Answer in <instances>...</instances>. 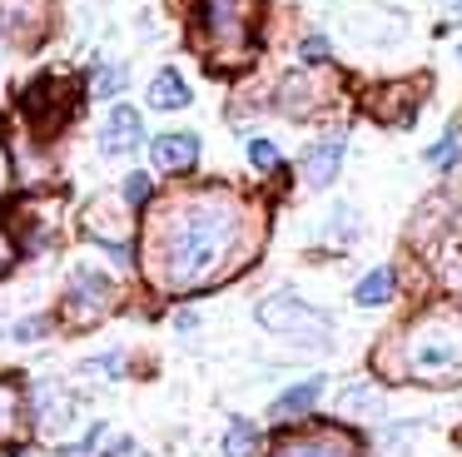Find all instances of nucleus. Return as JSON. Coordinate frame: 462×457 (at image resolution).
<instances>
[{
	"label": "nucleus",
	"mask_w": 462,
	"mask_h": 457,
	"mask_svg": "<svg viewBox=\"0 0 462 457\" xmlns=\"http://www.w3.org/2000/svg\"><path fill=\"white\" fill-rule=\"evenodd\" d=\"M239 204L224 189H204V194H184L154 219V244H150V264L154 278L174 294L184 288H204L214 284V274L224 268V258L239 244Z\"/></svg>",
	"instance_id": "nucleus-1"
},
{
	"label": "nucleus",
	"mask_w": 462,
	"mask_h": 457,
	"mask_svg": "<svg viewBox=\"0 0 462 457\" xmlns=\"http://www.w3.org/2000/svg\"><path fill=\"white\" fill-rule=\"evenodd\" d=\"M402 373L422 383H457L462 378V318L432 313L402 333Z\"/></svg>",
	"instance_id": "nucleus-2"
},
{
	"label": "nucleus",
	"mask_w": 462,
	"mask_h": 457,
	"mask_svg": "<svg viewBox=\"0 0 462 457\" xmlns=\"http://www.w3.org/2000/svg\"><path fill=\"white\" fill-rule=\"evenodd\" d=\"M259 323L269 328V333H279V338H289V343H303V348H328L333 343V328H328V318L319 313V308H309L303 298H293V294H273V298H263L259 303Z\"/></svg>",
	"instance_id": "nucleus-3"
},
{
	"label": "nucleus",
	"mask_w": 462,
	"mask_h": 457,
	"mask_svg": "<svg viewBox=\"0 0 462 457\" xmlns=\"http://www.w3.org/2000/svg\"><path fill=\"white\" fill-rule=\"evenodd\" d=\"M199 35L224 50H249L254 0H199Z\"/></svg>",
	"instance_id": "nucleus-4"
},
{
	"label": "nucleus",
	"mask_w": 462,
	"mask_h": 457,
	"mask_svg": "<svg viewBox=\"0 0 462 457\" xmlns=\"http://www.w3.org/2000/svg\"><path fill=\"white\" fill-rule=\"evenodd\" d=\"M269 457H363V443L348 427H303V433H283Z\"/></svg>",
	"instance_id": "nucleus-5"
},
{
	"label": "nucleus",
	"mask_w": 462,
	"mask_h": 457,
	"mask_svg": "<svg viewBox=\"0 0 462 457\" xmlns=\"http://www.w3.org/2000/svg\"><path fill=\"white\" fill-rule=\"evenodd\" d=\"M51 0H0V35L21 50H35L45 35H51Z\"/></svg>",
	"instance_id": "nucleus-6"
},
{
	"label": "nucleus",
	"mask_w": 462,
	"mask_h": 457,
	"mask_svg": "<svg viewBox=\"0 0 462 457\" xmlns=\"http://www.w3.org/2000/svg\"><path fill=\"white\" fill-rule=\"evenodd\" d=\"M110 298H115L110 278L80 268V274L70 278V294H65V313H70L75 323H90L95 313H105V308H110Z\"/></svg>",
	"instance_id": "nucleus-7"
},
{
	"label": "nucleus",
	"mask_w": 462,
	"mask_h": 457,
	"mask_svg": "<svg viewBox=\"0 0 462 457\" xmlns=\"http://www.w3.org/2000/svg\"><path fill=\"white\" fill-rule=\"evenodd\" d=\"M144 139V119H140V109H130V105H115L110 115H105V125H100V149L105 154H130L134 145Z\"/></svg>",
	"instance_id": "nucleus-8"
},
{
	"label": "nucleus",
	"mask_w": 462,
	"mask_h": 457,
	"mask_svg": "<svg viewBox=\"0 0 462 457\" xmlns=\"http://www.w3.org/2000/svg\"><path fill=\"white\" fill-rule=\"evenodd\" d=\"M150 159H154V169H164V174H184V169H194V159H199V135L170 129V135H160L150 145Z\"/></svg>",
	"instance_id": "nucleus-9"
},
{
	"label": "nucleus",
	"mask_w": 462,
	"mask_h": 457,
	"mask_svg": "<svg viewBox=\"0 0 462 457\" xmlns=\"http://www.w3.org/2000/svg\"><path fill=\"white\" fill-rule=\"evenodd\" d=\"M343 169V139H319L313 149H303V184L309 189H328Z\"/></svg>",
	"instance_id": "nucleus-10"
},
{
	"label": "nucleus",
	"mask_w": 462,
	"mask_h": 457,
	"mask_svg": "<svg viewBox=\"0 0 462 457\" xmlns=\"http://www.w3.org/2000/svg\"><path fill=\"white\" fill-rule=\"evenodd\" d=\"M35 423H41L45 433L70 427L75 423V397L65 393V387H55V383H41L35 387Z\"/></svg>",
	"instance_id": "nucleus-11"
},
{
	"label": "nucleus",
	"mask_w": 462,
	"mask_h": 457,
	"mask_svg": "<svg viewBox=\"0 0 462 457\" xmlns=\"http://www.w3.org/2000/svg\"><path fill=\"white\" fill-rule=\"evenodd\" d=\"M319 393H323V378L313 373V378H303V383H293L289 393H279L269 403V417H299V413H309L313 403H319Z\"/></svg>",
	"instance_id": "nucleus-12"
},
{
	"label": "nucleus",
	"mask_w": 462,
	"mask_h": 457,
	"mask_svg": "<svg viewBox=\"0 0 462 457\" xmlns=\"http://www.w3.org/2000/svg\"><path fill=\"white\" fill-rule=\"evenodd\" d=\"M21 417H25L21 383H15V378H0V447L15 443V433H21Z\"/></svg>",
	"instance_id": "nucleus-13"
},
{
	"label": "nucleus",
	"mask_w": 462,
	"mask_h": 457,
	"mask_svg": "<svg viewBox=\"0 0 462 457\" xmlns=\"http://www.w3.org/2000/svg\"><path fill=\"white\" fill-rule=\"evenodd\" d=\"M150 105L154 109H184L189 105V85H184L180 70H160V75L150 79Z\"/></svg>",
	"instance_id": "nucleus-14"
},
{
	"label": "nucleus",
	"mask_w": 462,
	"mask_h": 457,
	"mask_svg": "<svg viewBox=\"0 0 462 457\" xmlns=\"http://www.w3.org/2000/svg\"><path fill=\"white\" fill-rule=\"evenodd\" d=\"M393 288H398V278H393V268H373V274L358 278V288H353V298H358L363 308H378L393 298Z\"/></svg>",
	"instance_id": "nucleus-15"
},
{
	"label": "nucleus",
	"mask_w": 462,
	"mask_h": 457,
	"mask_svg": "<svg viewBox=\"0 0 462 457\" xmlns=\"http://www.w3.org/2000/svg\"><path fill=\"white\" fill-rule=\"evenodd\" d=\"M254 447H259L254 423H249V417H234L229 433H224V457H254Z\"/></svg>",
	"instance_id": "nucleus-16"
},
{
	"label": "nucleus",
	"mask_w": 462,
	"mask_h": 457,
	"mask_svg": "<svg viewBox=\"0 0 462 457\" xmlns=\"http://www.w3.org/2000/svg\"><path fill=\"white\" fill-rule=\"evenodd\" d=\"M338 407H343V413H353V417H378L383 413V397L378 393H373V387H348V393H343L338 397Z\"/></svg>",
	"instance_id": "nucleus-17"
},
{
	"label": "nucleus",
	"mask_w": 462,
	"mask_h": 457,
	"mask_svg": "<svg viewBox=\"0 0 462 457\" xmlns=\"http://www.w3.org/2000/svg\"><path fill=\"white\" fill-rule=\"evenodd\" d=\"M90 89H95L100 99L120 95V89H125V70H120V65H100V70H95V79H90Z\"/></svg>",
	"instance_id": "nucleus-18"
},
{
	"label": "nucleus",
	"mask_w": 462,
	"mask_h": 457,
	"mask_svg": "<svg viewBox=\"0 0 462 457\" xmlns=\"http://www.w3.org/2000/svg\"><path fill=\"white\" fill-rule=\"evenodd\" d=\"M457 149H462V129H457V125H452V129H448V135H442V139H438V145H432V149H428V164H452V154H457Z\"/></svg>",
	"instance_id": "nucleus-19"
},
{
	"label": "nucleus",
	"mask_w": 462,
	"mask_h": 457,
	"mask_svg": "<svg viewBox=\"0 0 462 457\" xmlns=\"http://www.w3.org/2000/svg\"><path fill=\"white\" fill-rule=\"evenodd\" d=\"M120 194H125V204H130V209L150 204V174H130V179H125Z\"/></svg>",
	"instance_id": "nucleus-20"
},
{
	"label": "nucleus",
	"mask_w": 462,
	"mask_h": 457,
	"mask_svg": "<svg viewBox=\"0 0 462 457\" xmlns=\"http://www.w3.org/2000/svg\"><path fill=\"white\" fill-rule=\"evenodd\" d=\"M249 159H254V169H279V149L269 139H249Z\"/></svg>",
	"instance_id": "nucleus-21"
},
{
	"label": "nucleus",
	"mask_w": 462,
	"mask_h": 457,
	"mask_svg": "<svg viewBox=\"0 0 462 457\" xmlns=\"http://www.w3.org/2000/svg\"><path fill=\"white\" fill-rule=\"evenodd\" d=\"M15 258H21V248H15V238L5 234V224H0V278L15 268Z\"/></svg>",
	"instance_id": "nucleus-22"
},
{
	"label": "nucleus",
	"mask_w": 462,
	"mask_h": 457,
	"mask_svg": "<svg viewBox=\"0 0 462 457\" xmlns=\"http://www.w3.org/2000/svg\"><path fill=\"white\" fill-rule=\"evenodd\" d=\"M299 55L309 60V65H323V60H328V40H323V35H309V40L299 45Z\"/></svg>",
	"instance_id": "nucleus-23"
},
{
	"label": "nucleus",
	"mask_w": 462,
	"mask_h": 457,
	"mask_svg": "<svg viewBox=\"0 0 462 457\" xmlns=\"http://www.w3.org/2000/svg\"><path fill=\"white\" fill-rule=\"evenodd\" d=\"M41 333H45V318H25V323L11 328V338H21V343H31V338H41Z\"/></svg>",
	"instance_id": "nucleus-24"
},
{
	"label": "nucleus",
	"mask_w": 462,
	"mask_h": 457,
	"mask_svg": "<svg viewBox=\"0 0 462 457\" xmlns=\"http://www.w3.org/2000/svg\"><path fill=\"white\" fill-rule=\"evenodd\" d=\"M442 10H448V20H462V0H442Z\"/></svg>",
	"instance_id": "nucleus-25"
},
{
	"label": "nucleus",
	"mask_w": 462,
	"mask_h": 457,
	"mask_svg": "<svg viewBox=\"0 0 462 457\" xmlns=\"http://www.w3.org/2000/svg\"><path fill=\"white\" fill-rule=\"evenodd\" d=\"M15 457H31V452H15Z\"/></svg>",
	"instance_id": "nucleus-26"
},
{
	"label": "nucleus",
	"mask_w": 462,
	"mask_h": 457,
	"mask_svg": "<svg viewBox=\"0 0 462 457\" xmlns=\"http://www.w3.org/2000/svg\"><path fill=\"white\" fill-rule=\"evenodd\" d=\"M457 55H462V45H457Z\"/></svg>",
	"instance_id": "nucleus-27"
}]
</instances>
